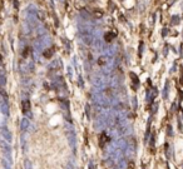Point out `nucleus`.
<instances>
[{
  "instance_id": "f257e3e1",
  "label": "nucleus",
  "mask_w": 183,
  "mask_h": 169,
  "mask_svg": "<svg viewBox=\"0 0 183 169\" xmlns=\"http://www.w3.org/2000/svg\"><path fill=\"white\" fill-rule=\"evenodd\" d=\"M0 149L1 153L5 155L6 159H9V163L11 164V147L5 139H0Z\"/></svg>"
},
{
  "instance_id": "f03ea898",
  "label": "nucleus",
  "mask_w": 183,
  "mask_h": 169,
  "mask_svg": "<svg viewBox=\"0 0 183 169\" xmlns=\"http://www.w3.org/2000/svg\"><path fill=\"white\" fill-rule=\"evenodd\" d=\"M68 142H69V145L72 147V149L75 152V148H76V135H75L73 129L68 132Z\"/></svg>"
},
{
  "instance_id": "7ed1b4c3",
  "label": "nucleus",
  "mask_w": 183,
  "mask_h": 169,
  "mask_svg": "<svg viewBox=\"0 0 183 169\" xmlns=\"http://www.w3.org/2000/svg\"><path fill=\"white\" fill-rule=\"evenodd\" d=\"M109 142H110V138L107 135V133H102V134H100V138H99V145H100L102 148H104L106 144H109Z\"/></svg>"
},
{
  "instance_id": "20e7f679",
  "label": "nucleus",
  "mask_w": 183,
  "mask_h": 169,
  "mask_svg": "<svg viewBox=\"0 0 183 169\" xmlns=\"http://www.w3.org/2000/svg\"><path fill=\"white\" fill-rule=\"evenodd\" d=\"M1 135H3V138H4L8 143L11 142V133H10L6 128H3V129H1Z\"/></svg>"
},
{
  "instance_id": "39448f33",
  "label": "nucleus",
  "mask_w": 183,
  "mask_h": 169,
  "mask_svg": "<svg viewBox=\"0 0 183 169\" xmlns=\"http://www.w3.org/2000/svg\"><path fill=\"white\" fill-rule=\"evenodd\" d=\"M21 109H23V113H28L30 110V101L23 100V103H21Z\"/></svg>"
},
{
  "instance_id": "423d86ee",
  "label": "nucleus",
  "mask_w": 183,
  "mask_h": 169,
  "mask_svg": "<svg viewBox=\"0 0 183 169\" xmlns=\"http://www.w3.org/2000/svg\"><path fill=\"white\" fill-rule=\"evenodd\" d=\"M20 128L23 132H27L29 129V120L28 119H23L21 120V124H20Z\"/></svg>"
},
{
  "instance_id": "0eeeda50",
  "label": "nucleus",
  "mask_w": 183,
  "mask_h": 169,
  "mask_svg": "<svg viewBox=\"0 0 183 169\" xmlns=\"http://www.w3.org/2000/svg\"><path fill=\"white\" fill-rule=\"evenodd\" d=\"M168 92H169V81H167V83H166L164 89H163V98H164V99H167V98H168Z\"/></svg>"
},
{
  "instance_id": "6e6552de",
  "label": "nucleus",
  "mask_w": 183,
  "mask_h": 169,
  "mask_svg": "<svg viewBox=\"0 0 183 169\" xmlns=\"http://www.w3.org/2000/svg\"><path fill=\"white\" fill-rule=\"evenodd\" d=\"M24 168L25 169H33V164L29 159H25L24 160Z\"/></svg>"
},
{
  "instance_id": "1a4fd4ad",
  "label": "nucleus",
  "mask_w": 183,
  "mask_h": 169,
  "mask_svg": "<svg viewBox=\"0 0 183 169\" xmlns=\"http://www.w3.org/2000/svg\"><path fill=\"white\" fill-rule=\"evenodd\" d=\"M178 23H179V16H178V15L172 16V24H173V25H177Z\"/></svg>"
},
{
  "instance_id": "9d476101",
  "label": "nucleus",
  "mask_w": 183,
  "mask_h": 169,
  "mask_svg": "<svg viewBox=\"0 0 183 169\" xmlns=\"http://www.w3.org/2000/svg\"><path fill=\"white\" fill-rule=\"evenodd\" d=\"M67 169H76V167H75V164H74V162H72V160H69V162L67 163Z\"/></svg>"
},
{
  "instance_id": "9b49d317",
  "label": "nucleus",
  "mask_w": 183,
  "mask_h": 169,
  "mask_svg": "<svg viewBox=\"0 0 183 169\" xmlns=\"http://www.w3.org/2000/svg\"><path fill=\"white\" fill-rule=\"evenodd\" d=\"M51 54H53V48L51 49H48V51L44 53V57L45 58H49V57H51Z\"/></svg>"
},
{
  "instance_id": "f8f14e48",
  "label": "nucleus",
  "mask_w": 183,
  "mask_h": 169,
  "mask_svg": "<svg viewBox=\"0 0 183 169\" xmlns=\"http://www.w3.org/2000/svg\"><path fill=\"white\" fill-rule=\"evenodd\" d=\"M114 35H115V34H106V40H107V41H112V39H113V38H114Z\"/></svg>"
},
{
  "instance_id": "ddd939ff",
  "label": "nucleus",
  "mask_w": 183,
  "mask_h": 169,
  "mask_svg": "<svg viewBox=\"0 0 183 169\" xmlns=\"http://www.w3.org/2000/svg\"><path fill=\"white\" fill-rule=\"evenodd\" d=\"M88 169H95V165H94V162H93V160H89V164H88Z\"/></svg>"
},
{
  "instance_id": "4468645a",
  "label": "nucleus",
  "mask_w": 183,
  "mask_h": 169,
  "mask_svg": "<svg viewBox=\"0 0 183 169\" xmlns=\"http://www.w3.org/2000/svg\"><path fill=\"white\" fill-rule=\"evenodd\" d=\"M154 139H155V138H154V134H152V135H150V142H149L150 147H153V145H154V142H155Z\"/></svg>"
},
{
  "instance_id": "2eb2a0df",
  "label": "nucleus",
  "mask_w": 183,
  "mask_h": 169,
  "mask_svg": "<svg viewBox=\"0 0 183 169\" xmlns=\"http://www.w3.org/2000/svg\"><path fill=\"white\" fill-rule=\"evenodd\" d=\"M167 130H168L167 133H168V135H169V136H172V135H173V132H172V127H171V125H168V127H167Z\"/></svg>"
},
{
  "instance_id": "dca6fc26",
  "label": "nucleus",
  "mask_w": 183,
  "mask_h": 169,
  "mask_svg": "<svg viewBox=\"0 0 183 169\" xmlns=\"http://www.w3.org/2000/svg\"><path fill=\"white\" fill-rule=\"evenodd\" d=\"M98 63H99V64H100V65H103V64H104V63H106V58H104V57H103V58H100V59H99V60H98Z\"/></svg>"
},
{
  "instance_id": "f3484780",
  "label": "nucleus",
  "mask_w": 183,
  "mask_h": 169,
  "mask_svg": "<svg viewBox=\"0 0 183 169\" xmlns=\"http://www.w3.org/2000/svg\"><path fill=\"white\" fill-rule=\"evenodd\" d=\"M163 36H166V35H167V34H168V29H163Z\"/></svg>"
},
{
  "instance_id": "a211bd4d",
  "label": "nucleus",
  "mask_w": 183,
  "mask_h": 169,
  "mask_svg": "<svg viewBox=\"0 0 183 169\" xmlns=\"http://www.w3.org/2000/svg\"><path fill=\"white\" fill-rule=\"evenodd\" d=\"M181 84L183 85V73H182V76H181Z\"/></svg>"
},
{
  "instance_id": "6ab92c4d",
  "label": "nucleus",
  "mask_w": 183,
  "mask_h": 169,
  "mask_svg": "<svg viewBox=\"0 0 183 169\" xmlns=\"http://www.w3.org/2000/svg\"><path fill=\"white\" fill-rule=\"evenodd\" d=\"M181 55H183V45L181 46Z\"/></svg>"
}]
</instances>
